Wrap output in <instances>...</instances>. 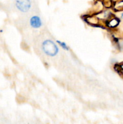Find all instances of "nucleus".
<instances>
[{
    "mask_svg": "<svg viewBox=\"0 0 123 124\" xmlns=\"http://www.w3.org/2000/svg\"><path fill=\"white\" fill-rule=\"evenodd\" d=\"M42 49L46 54L50 56H54L57 54L59 48L53 41L46 40L42 44Z\"/></svg>",
    "mask_w": 123,
    "mask_h": 124,
    "instance_id": "f257e3e1",
    "label": "nucleus"
},
{
    "mask_svg": "<svg viewBox=\"0 0 123 124\" xmlns=\"http://www.w3.org/2000/svg\"><path fill=\"white\" fill-rule=\"evenodd\" d=\"M16 6L20 11L26 12L31 7L30 0H16Z\"/></svg>",
    "mask_w": 123,
    "mask_h": 124,
    "instance_id": "f03ea898",
    "label": "nucleus"
},
{
    "mask_svg": "<svg viewBox=\"0 0 123 124\" xmlns=\"http://www.w3.org/2000/svg\"><path fill=\"white\" fill-rule=\"evenodd\" d=\"M30 23L31 26L34 29L39 28L42 25V21H41V18L37 16H34L31 17V18L30 19Z\"/></svg>",
    "mask_w": 123,
    "mask_h": 124,
    "instance_id": "7ed1b4c3",
    "label": "nucleus"
},
{
    "mask_svg": "<svg viewBox=\"0 0 123 124\" xmlns=\"http://www.w3.org/2000/svg\"><path fill=\"white\" fill-rule=\"evenodd\" d=\"M57 42L62 46V47L63 48H64V49L65 50H68V47L67 45H66L65 42H61V41H57Z\"/></svg>",
    "mask_w": 123,
    "mask_h": 124,
    "instance_id": "20e7f679",
    "label": "nucleus"
},
{
    "mask_svg": "<svg viewBox=\"0 0 123 124\" xmlns=\"http://www.w3.org/2000/svg\"><path fill=\"white\" fill-rule=\"evenodd\" d=\"M121 18L123 19V13H122V14H121Z\"/></svg>",
    "mask_w": 123,
    "mask_h": 124,
    "instance_id": "39448f33",
    "label": "nucleus"
}]
</instances>
